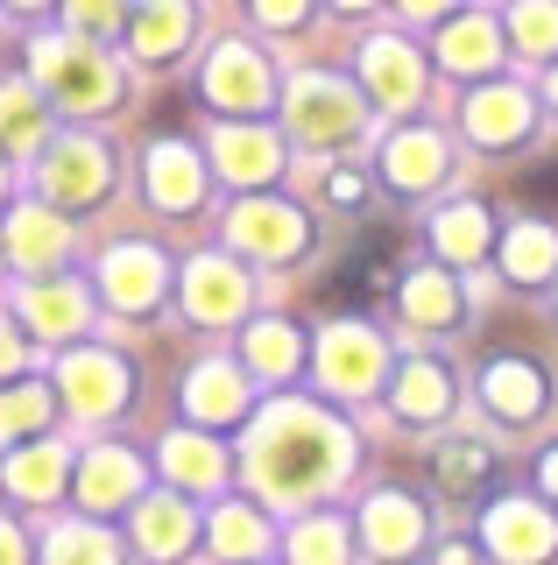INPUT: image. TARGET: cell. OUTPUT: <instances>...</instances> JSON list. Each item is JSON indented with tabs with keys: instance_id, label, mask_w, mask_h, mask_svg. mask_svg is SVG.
<instances>
[{
	"instance_id": "277c9868",
	"label": "cell",
	"mask_w": 558,
	"mask_h": 565,
	"mask_svg": "<svg viewBox=\"0 0 558 565\" xmlns=\"http://www.w3.org/2000/svg\"><path fill=\"white\" fill-rule=\"evenodd\" d=\"M198 411H240V382L234 375H198Z\"/></svg>"
},
{
	"instance_id": "52a82bcc",
	"label": "cell",
	"mask_w": 558,
	"mask_h": 565,
	"mask_svg": "<svg viewBox=\"0 0 558 565\" xmlns=\"http://www.w3.org/2000/svg\"><path fill=\"white\" fill-rule=\"evenodd\" d=\"M551 93H558V78H551Z\"/></svg>"
},
{
	"instance_id": "7a4b0ae2",
	"label": "cell",
	"mask_w": 558,
	"mask_h": 565,
	"mask_svg": "<svg viewBox=\"0 0 558 565\" xmlns=\"http://www.w3.org/2000/svg\"><path fill=\"white\" fill-rule=\"evenodd\" d=\"M487 396H495L502 417H530L537 411V375L530 367H495V375H487Z\"/></svg>"
},
{
	"instance_id": "6da1fadb",
	"label": "cell",
	"mask_w": 558,
	"mask_h": 565,
	"mask_svg": "<svg viewBox=\"0 0 558 565\" xmlns=\"http://www.w3.org/2000/svg\"><path fill=\"white\" fill-rule=\"evenodd\" d=\"M304 135H346L354 128V99L333 93V85H304Z\"/></svg>"
},
{
	"instance_id": "5b68a950",
	"label": "cell",
	"mask_w": 558,
	"mask_h": 565,
	"mask_svg": "<svg viewBox=\"0 0 558 565\" xmlns=\"http://www.w3.org/2000/svg\"><path fill=\"white\" fill-rule=\"evenodd\" d=\"M261 14H269V22H290V14H298V0H261Z\"/></svg>"
},
{
	"instance_id": "8992f818",
	"label": "cell",
	"mask_w": 558,
	"mask_h": 565,
	"mask_svg": "<svg viewBox=\"0 0 558 565\" xmlns=\"http://www.w3.org/2000/svg\"><path fill=\"white\" fill-rule=\"evenodd\" d=\"M14 558H22V552H14V537H8V530H0V565H14Z\"/></svg>"
},
{
	"instance_id": "3957f363",
	"label": "cell",
	"mask_w": 558,
	"mask_h": 565,
	"mask_svg": "<svg viewBox=\"0 0 558 565\" xmlns=\"http://www.w3.org/2000/svg\"><path fill=\"white\" fill-rule=\"evenodd\" d=\"M481 135H523V99H481V120H474Z\"/></svg>"
}]
</instances>
